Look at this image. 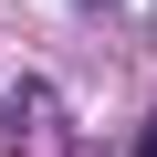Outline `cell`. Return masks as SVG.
I'll use <instances>...</instances> for the list:
<instances>
[{"label": "cell", "mask_w": 157, "mask_h": 157, "mask_svg": "<svg viewBox=\"0 0 157 157\" xmlns=\"http://www.w3.org/2000/svg\"><path fill=\"white\" fill-rule=\"evenodd\" d=\"M136 157H157V115H147V126H136Z\"/></svg>", "instance_id": "cell-1"}]
</instances>
